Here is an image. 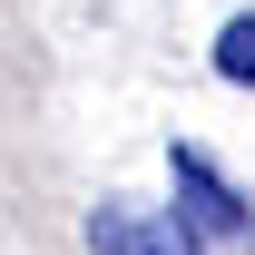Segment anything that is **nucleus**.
I'll list each match as a JSON object with an SVG mask.
<instances>
[{"label": "nucleus", "mask_w": 255, "mask_h": 255, "mask_svg": "<svg viewBox=\"0 0 255 255\" xmlns=\"http://www.w3.org/2000/svg\"><path fill=\"white\" fill-rule=\"evenodd\" d=\"M167 177H177V216H187L206 246H236V236H255L246 187H226L216 167H206V147H167Z\"/></svg>", "instance_id": "1"}, {"label": "nucleus", "mask_w": 255, "mask_h": 255, "mask_svg": "<svg viewBox=\"0 0 255 255\" xmlns=\"http://www.w3.org/2000/svg\"><path fill=\"white\" fill-rule=\"evenodd\" d=\"M89 255H196V226L187 216H137V206H98Z\"/></svg>", "instance_id": "2"}, {"label": "nucleus", "mask_w": 255, "mask_h": 255, "mask_svg": "<svg viewBox=\"0 0 255 255\" xmlns=\"http://www.w3.org/2000/svg\"><path fill=\"white\" fill-rule=\"evenodd\" d=\"M216 69L236 79V89H255V10H246V20H226V39H216Z\"/></svg>", "instance_id": "3"}]
</instances>
